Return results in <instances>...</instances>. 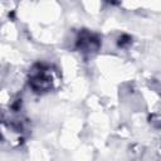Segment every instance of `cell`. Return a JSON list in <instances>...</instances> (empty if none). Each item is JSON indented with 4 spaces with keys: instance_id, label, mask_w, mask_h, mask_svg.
<instances>
[{
    "instance_id": "1",
    "label": "cell",
    "mask_w": 161,
    "mask_h": 161,
    "mask_svg": "<svg viewBox=\"0 0 161 161\" xmlns=\"http://www.w3.org/2000/svg\"><path fill=\"white\" fill-rule=\"evenodd\" d=\"M28 83L33 92L48 93L58 88L60 83V75L53 65L45 63H36L29 70Z\"/></svg>"
},
{
    "instance_id": "2",
    "label": "cell",
    "mask_w": 161,
    "mask_h": 161,
    "mask_svg": "<svg viewBox=\"0 0 161 161\" xmlns=\"http://www.w3.org/2000/svg\"><path fill=\"white\" fill-rule=\"evenodd\" d=\"M25 140V128L18 119L0 118V141L10 147L20 146Z\"/></svg>"
},
{
    "instance_id": "3",
    "label": "cell",
    "mask_w": 161,
    "mask_h": 161,
    "mask_svg": "<svg viewBox=\"0 0 161 161\" xmlns=\"http://www.w3.org/2000/svg\"><path fill=\"white\" fill-rule=\"evenodd\" d=\"M75 48L84 54L97 53L101 48V39L89 30H82L75 39Z\"/></svg>"
},
{
    "instance_id": "4",
    "label": "cell",
    "mask_w": 161,
    "mask_h": 161,
    "mask_svg": "<svg viewBox=\"0 0 161 161\" xmlns=\"http://www.w3.org/2000/svg\"><path fill=\"white\" fill-rule=\"evenodd\" d=\"M122 39V42H118V45L119 47H126V44L128 45V44H131V42H132V38L131 36H128V35H122L121 38H119V40Z\"/></svg>"
}]
</instances>
